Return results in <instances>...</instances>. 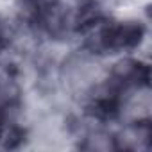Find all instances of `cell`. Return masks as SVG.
Returning <instances> with one entry per match:
<instances>
[{"label":"cell","instance_id":"cell-1","mask_svg":"<svg viewBox=\"0 0 152 152\" xmlns=\"http://www.w3.org/2000/svg\"><path fill=\"white\" fill-rule=\"evenodd\" d=\"M63 79L72 93H88L100 79V68L88 54L72 56L63 68Z\"/></svg>","mask_w":152,"mask_h":152},{"label":"cell","instance_id":"cell-2","mask_svg":"<svg viewBox=\"0 0 152 152\" xmlns=\"http://www.w3.org/2000/svg\"><path fill=\"white\" fill-rule=\"evenodd\" d=\"M118 111L129 124L147 122L150 116V90L145 83L129 84L118 100Z\"/></svg>","mask_w":152,"mask_h":152}]
</instances>
